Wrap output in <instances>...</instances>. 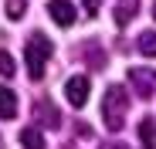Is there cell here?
Masks as SVG:
<instances>
[{
  "label": "cell",
  "instance_id": "obj_1",
  "mask_svg": "<svg viewBox=\"0 0 156 149\" xmlns=\"http://www.w3.org/2000/svg\"><path fill=\"white\" fill-rule=\"evenodd\" d=\"M126 115H129V98L122 85H109L105 98H102V122H105L109 132H119L126 126Z\"/></svg>",
  "mask_w": 156,
  "mask_h": 149
},
{
  "label": "cell",
  "instance_id": "obj_2",
  "mask_svg": "<svg viewBox=\"0 0 156 149\" xmlns=\"http://www.w3.org/2000/svg\"><path fill=\"white\" fill-rule=\"evenodd\" d=\"M51 54H55V44H51L44 34H31L27 37V44H24V61H27L31 81H41L44 78V64H48Z\"/></svg>",
  "mask_w": 156,
  "mask_h": 149
},
{
  "label": "cell",
  "instance_id": "obj_3",
  "mask_svg": "<svg viewBox=\"0 0 156 149\" xmlns=\"http://www.w3.org/2000/svg\"><path fill=\"white\" fill-rule=\"evenodd\" d=\"M129 85L139 98H153L156 92V71L153 68H129Z\"/></svg>",
  "mask_w": 156,
  "mask_h": 149
},
{
  "label": "cell",
  "instance_id": "obj_4",
  "mask_svg": "<svg viewBox=\"0 0 156 149\" xmlns=\"http://www.w3.org/2000/svg\"><path fill=\"white\" fill-rule=\"evenodd\" d=\"M65 98L71 102V109H82L88 102V78L85 74H75V78L65 81Z\"/></svg>",
  "mask_w": 156,
  "mask_h": 149
},
{
  "label": "cell",
  "instance_id": "obj_5",
  "mask_svg": "<svg viewBox=\"0 0 156 149\" xmlns=\"http://www.w3.org/2000/svg\"><path fill=\"white\" fill-rule=\"evenodd\" d=\"M48 14H51V20H55L58 27H71V24L78 20V10H75L71 0H51V4H48Z\"/></svg>",
  "mask_w": 156,
  "mask_h": 149
},
{
  "label": "cell",
  "instance_id": "obj_6",
  "mask_svg": "<svg viewBox=\"0 0 156 149\" xmlns=\"http://www.w3.org/2000/svg\"><path fill=\"white\" fill-rule=\"evenodd\" d=\"M34 122H41V126H48V129H58L61 126V115H58V109L48 102V98H37L34 102Z\"/></svg>",
  "mask_w": 156,
  "mask_h": 149
},
{
  "label": "cell",
  "instance_id": "obj_7",
  "mask_svg": "<svg viewBox=\"0 0 156 149\" xmlns=\"http://www.w3.org/2000/svg\"><path fill=\"white\" fill-rule=\"evenodd\" d=\"M139 14V0H115V24H129Z\"/></svg>",
  "mask_w": 156,
  "mask_h": 149
},
{
  "label": "cell",
  "instance_id": "obj_8",
  "mask_svg": "<svg viewBox=\"0 0 156 149\" xmlns=\"http://www.w3.org/2000/svg\"><path fill=\"white\" fill-rule=\"evenodd\" d=\"M17 115V92L0 88V119H14Z\"/></svg>",
  "mask_w": 156,
  "mask_h": 149
},
{
  "label": "cell",
  "instance_id": "obj_9",
  "mask_svg": "<svg viewBox=\"0 0 156 149\" xmlns=\"http://www.w3.org/2000/svg\"><path fill=\"white\" fill-rule=\"evenodd\" d=\"M139 139H143L146 149H156V119H153V115H146V119L139 122Z\"/></svg>",
  "mask_w": 156,
  "mask_h": 149
},
{
  "label": "cell",
  "instance_id": "obj_10",
  "mask_svg": "<svg viewBox=\"0 0 156 149\" xmlns=\"http://www.w3.org/2000/svg\"><path fill=\"white\" fill-rule=\"evenodd\" d=\"M20 146H24V149H44V136H41V129H34V126L20 129Z\"/></svg>",
  "mask_w": 156,
  "mask_h": 149
},
{
  "label": "cell",
  "instance_id": "obj_11",
  "mask_svg": "<svg viewBox=\"0 0 156 149\" xmlns=\"http://www.w3.org/2000/svg\"><path fill=\"white\" fill-rule=\"evenodd\" d=\"M136 47H139V54L156 58V31H143V34L136 37Z\"/></svg>",
  "mask_w": 156,
  "mask_h": 149
},
{
  "label": "cell",
  "instance_id": "obj_12",
  "mask_svg": "<svg viewBox=\"0 0 156 149\" xmlns=\"http://www.w3.org/2000/svg\"><path fill=\"white\" fill-rule=\"evenodd\" d=\"M85 61L92 64V68H102V64H105V51H102V47H95L92 41L85 44Z\"/></svg>",
  "mask_w": 156,
  "mask_h": 149
},
{
  "label": "cell",
  "instance_id": "obj_13",
  "mask_svg": "<svg viewBox=\"0 0 156 149\" xmlns=\"http://www.w3.org/2000/svg\"><path fill=\"white\" fill-rule=\"evenodd\" d=\"M24 10H27V0H7V17L10 20H20Z\"/></svg>",
  "mask_w": 156,
  "mask_h": 149
},
{
  "label": "cell",
  "instance_id": "obj_14",
  "mask_svg": "<svg viewBox=\"0 0 156 149\" xmlns=\"http://www.w3.org/2000/svg\"><path fill=\"white\" fill-rule=\"evenodd\" d=\"M14 71H17V64H14V58H10L7 51H0V74H4V78H10Z\"/></svg>",
  "mask_w": 156,
  "mask_h": 149
},
{
  "label": "cell",
  "instance_id": "obj_15",
  "mask_svg": "<svg viewBox=\"0 0 156 149\" xmlns=\"http://www.w3.org/2000/svg\"><path fill=\"white\" fill-rule=\"evenodd\" d=\"M98 7H102V0H85V10L88 14H98Z\"/></svg>",
  "mask_w": 156,
  "mask_h": 149
},
{
  "label": "cell",
  "instance_id": "obj_16",
  "mask_svg": "<svg viewBox=\"0 0 156 149\" xmlns=\"http://www.w3.org/2000/svg\"><path fill=\"white\" fill-rule=\"evenodd\" d=\"M98 149H126L122 142H105V146H98Z\"/></svg>",
  "mask_w": 156,
  "mask_h": 149
},
{
  "label": "cell",
  "instance_id": "obj_17",
  "mask_svg": "<svg viewBox=\"0 0 156 149\" xmlns=\"http://www.w3.org/2000/svg\"><path fill=\"white\" fill-rule=\"evenodd\" d=\"M153 17H156V4H153Z\"/></svg>",
  "mask_w": 156,
  "mask_h": 149
},
{
  "label": "cell",
  "instance_id": "obj_18",
  "mask_svg": "<svg viewBox=\"0 0 156 149\" xmlns=\"http://www.w3.org/2000/svg\"><path fill=\"white\" fill-rule=\"evenodd\" d=\"M0 149H4V139H0Z\"/></svg>",
  "mask_w": 156,
  "mask_h": 149
}]
</instances>
